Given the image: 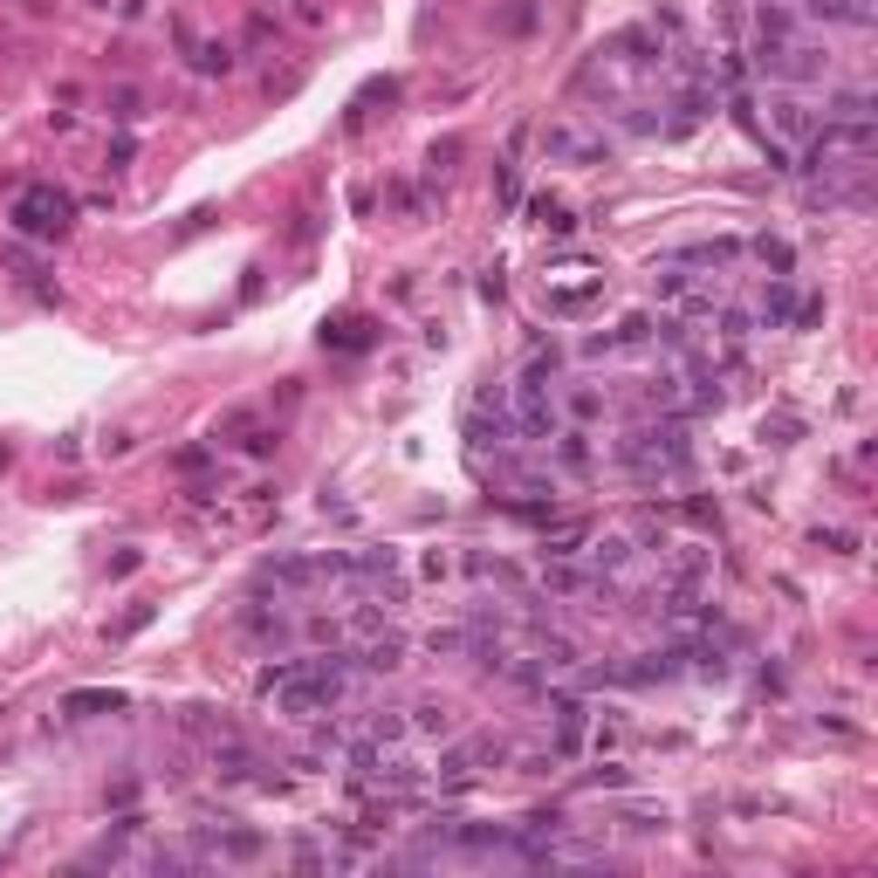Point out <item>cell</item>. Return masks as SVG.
<instances>
[{"label":"cell","mask_w":878,"mask_h":878,"mask_svg":"<svg viewBox=\"0 0 878 878\" xmlns=\"http://www.w3.org/2000/svg\"><path fill=\"white\" fill-rule=\"evenodd\" d=\"M357 686V666L350 659H302V666H281L268 673V694L289 721H316V714H337Z\"/></svg>","instance_id":"1"},{"label":"cell","mask_w":878,"mask_h":878,"mask_svg":"<svg viewBox=\"0 0 878 878\" xmlns=\"http://www.w3.org/2000/svg\"><path fill=\"white\" fill-rule=\"evenodd\" d=\"M69 213H76V206L62 200V192L35 185V192H21V206H15V227H21V233H35V241H55V233L69 227Z\"/></svg>","instance_id":"2"},{"label":"cell","mask_w":878,"mask_h":878,"mask_svg":"<svg viewBox=\"0 0 878 878\" xmlns=\"http://www.w3.org/2000/svg\"><path fill=\"white\" fill-rule=\"evenodd\" d=\"M104 707L117 714L123 700H117V694H76V700H69V714H104Z\"/></svg>","instance_id":"3"}]
</instances>
